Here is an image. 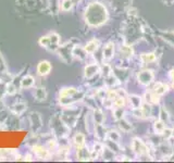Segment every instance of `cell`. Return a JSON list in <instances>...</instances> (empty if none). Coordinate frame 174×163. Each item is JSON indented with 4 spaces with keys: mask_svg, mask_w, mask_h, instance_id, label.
I'll list each match as a JSON object with an SVG mask.
<instances>
[{
    "mask_svg": "<svg viewBox=\"0 0 174 163\" xmlns=\"http://www.w3.org/2000/svg\"><path fill=\"white\" fill-rule=\"evenodd\" d=\"M98 46H99V41L96 40V39H92V40L88 41L85 46V50H86L87 53H94L96 52V50L98 49Z\"/></svg>",
    "mask_w": 174,
    "mask_h": 163,
    "instance_id": "obj_15",
    "label": "cell"
},
{
    "mask_svg": "<svg viewBox=\"0 0 174 163\" xmlns=\"http://www.w3.org/2000/svg\"><path fill=\"white\" fill-rule=\"evenodd\" d=\"M8 72V68H7V64H5V61L3 59V56L0 51V75L2 74H7Z\"/></svg>",
    "mask_w": 174,
    "mask_h": 163,
    "instance_id": "obj_22",
    "label": "cell"
},
{
    "mask_svg": "<svg viewBox=\"0 0 174 163\" xmlns=\"http://www.w3.org/2000/svg\"><path fill=\"white\" fill-rule=\"evenodd\" d=\"M172 75H173V79H174V71H172Z\"/></svg>",
    "mask_w": 174,
    "mask_h": 163,
    "instance_id": "obj_39",
    "label": "cell"
},
{
    "mask_svg": "<svg viewBox=\"0 0 174 163\" xmlns=\"http://www.w3.org/2000/svg\"><path fill=\"white\" fill-rule=\"evenodd\" d=\"M33 152L39 159H47L49 157V149L41 145H35L33 146Z\"/></svg>",
    "mask_w": 174,
    "mask_h": 163,
    "instance_id": "obj_8",
    "label": "cell"
},
{
    "mask_svg": "<svg viewBox=\"0 0 174 163\" xmlns=\"http://www.w3.org/2000/svg\"><path fill=\"white\" fill-rule=\"evenodd\" d=\"M113 51H114L113 43H108L107 46H105V48H103V59L105 60L111 59L112 56H113Z\"/></svg>",
    "mask_w": 174,
    "mask_h": 163,
    "instance_id": "obj_18",
    "label": "cell"
},
{
    "mask_svg": "<svg viewBox=\"0 0 174 163\" xmlns=\"http://www.w3.org/2000/svg\"><path fill=\"white\" fill-rule=\"evenodd\" d=\"M120 127L122 128L123 130H125V132H127V130L130 129V125L128 124L126 121H121V123H120Z\"/></svg>",
    "mask_w": 174,
    "mask_h": 163,
    "instance_id": "obj_32",
    "label": "cell"
},
{
    "mask_svg": "<svg viewBox=\"0 0 174 163\" xmlns=\"http://www.w3.org/2000/svg\"><path fill=\"white\" fill-rule=\"evenodd\" d=\"M166 89H168V86H166V85L158 83L155 87V94L160 96V95H162V94H164V92L166 91Z\"/></svg>",
    "mask_w": 174,
    "mask_h": 163,
    "instance_id": "obj_21",
    "label": "cell"
},
{
    "mask_svg": "<svg viewBox=\"0 0 174 163\" xmlns=\"http://www.w3.org/2000/svg\"><path fill=\"white\" fill-rule=\"evenodd\" d=\"M73 0H62V2L60 5V8L62 11H70L73 7Z\"/></svg>",
    "mask_w": 174,
    "mask_h": 163,
    "instance_id": "obj_20",
    "label": "cell"
},
{
    "mask_svg": "<svg viewBox=\"0 0 174 163\" xmlns=\"http://www.w3.org/2000/svg\"><path fill=\"white\" fill-rule=\"evenodd\" d=\"M153 78V74L150 72V71H141L140 73L138 74V79L141 84L147 85L149 84L150 82Z\"/></svg>",
    "mask_w": 174,
    "mask_h": 163,
    "instance_id": "obj_11",
    "label": "cell"
},
{
    "mask_svg": "<svg viewBox=\"0 0 174 163\" xmlns=\"http://www.w3.org/2000/svg\"><path fill=\"white\" fill-rule=\"evenodd\" d=\"M141 60H143L145 63H151L153 62V61H156V56L153 53L143 54V56H141Z\"/></svg>",
    "mask_w": 174,
    "mask_h": 163,
    "instance_id": "obj_24",
    "label": "cell"
},
{
    "mask_svg": "<svg viewBox=\"0 0 174 163\" xmlns=\"http://www.w3.org/2000/svg\"><path fill=\"white\" fill-rule=\"evenodd\" d=\"M51 128L53 129L56 135H59L61 137L66 135V132L69 130L64 121L60 119L59 117H54L53 119H51Z\"/></svg>",
    "mask_w": 174,
    "mask_h": 163,
    "instance_id": "obj_3",
    "label": "cell"
},
{
    "mask_svg": "<svg viewBox=\"0 0 174 163\" xmlns=\"http://www.w3.org/2000/svg\"><path fill=\"white\" fill-rule=\"evenodd\" d=\"M34 84H35V78L32 75H25L20 82V87L22 89H27L34 86Z\"/></svg>",
    "mask_w": 174,
    "mask_h": 163,
    "instance_id": "obj_10",
    "label": "cell"
},
{
    "mask_svg": "<svg viewBox=\"0 0 174 163\" xmlns=\"http://www.w3.org/2000/svg\"><path fill=\"white\" fill-rule=\"evenodd\" d=\"M141 111H143L144 117H149L150 112H151V108H150L149 104H145V106L141 107Z\"/></svg>",
    "mask_w": 174,
    "mask_h": 163,
    "instance_id": "obj_28",
    "label": "cell"
},
{
    "mask_svg": "<svg viewBox=\"0 0 174 163\" xmlns=\"http://www.w3.org/2000/svg\"><path fill=\"white\" fill-rule=\"evenodd\" d=\"M77 158H79V160H82V161L88 160V159L90 158L89 152L87 151V149L84 146L79 147V148H77Z\"/></svg>",
    "mask_w": 174,
    "mask_h": 163,
    "instance_id": "obj_17",
    "label": "cell"
},
{
    "mask_svg": "<svg viewBox=\"0 0 174 163\" xmlns=\"http://www.w3.org/2000/svg\"><path fill=\"white\" fill-rule=\"evenodd\" d=\"M27 109V104L25 102H22V101H19V102H15L14 104H12L11 107V111L12 113H14L15 115H20Z\"/></svg>",
    "mask_w": 174,
    "mask_h": 163,
    "instance_id": "obj_12",
    "label": "cell"
},
{
    "mask_svg": "<svg viewBox=\"0 0 174 163\" xmlns=\"http://www.w3.org/2000/svg\"><path fill=\"white\" fill-rule=\"evenodd\" d=\"M98 72H99V66H98V64L92 63V64H88L85 66L84 75L86 78H92V76H95Z\"/></svg>",
    "mask_w": 174,
    "mask_h": 163,
    "instance_id": "obj_9",
    "label": "cell"
},
{
    "mask_svg": "<svg viewBox=\"0 0 174 163\" xmlns=\"http://www.w3.org/2000/svg\"><path fill=\"white\" fill-rule=\"evenodd\" d=\"M28 120H30L31 128L34 133H37L43 127V117L38 112H32L28 117Z\"/></svg>",
    "mask_w": 174,
    "mask_h": 163,
    "instance_id": "obj_4",
    "label": "cell"
},
{
    "mask_svg": "<svg viewBox=\"0 0 174 163\" xmlns=\"http://www.w3.org/2000/svg\"><path fill=\"white\" fill-rule=\"evenodd\" d=\"M5 91L7 94H9L10 96H13L16 94V87L13 83H8L7 84V87H5Z\"/></svg>",
    "mask_w": 174,
    "mask_h": 163,
    "instance_id": "obj_25",
    "label": "cell"
},
{
    "mask_svg": "<svg viewBox=\"0 0 174 163\" xmlns=\"http://www.w3.org/2000/svg\"><path fill=\"white\" fill-rule=\"evenodd\" d=\"M109 137H110V139H113L114 141H117L118 139L120 138V136L117 134V132H110V134H109Z\"/></svg>",
    "mask_w": 174,
    "mask_h": 163,
    "instance_id": "obj_33",
    "label": "cell"
},
{
    "mask_svg": "<svg viewBox=\"0 0 174 163\" xmlns=\"http://www.w3.org/2000/svg\"><path fill=\"white\" fill-rule=\"evenodd\" d=\"M115 97H117V92L113 91V90H109V91H108V98H109V99L113 100Z\"/></svg>",
    "mask_w": 174,
    "mask_h": 163,
    "instance_id": "obj_35",
    "label": "cell"
},
{
    "mask_svg": "<svg viewBox=\"0 0 174 163\" xmlns=\"http://www.w3.org/2000/svg\"><path fill=\"white\" fill-rule=\"evenodd\" d=\"M49 39V45H48V50L49 51H56L59 48L60 43V36L58 35L57 33H50L48 35Z\"/></svg>",
    "mask_w": 174,
    "mask_h": 163,
    "instance_id": "obj_7",
    "label": "cell"
},
{
    "mask_svg": "<svg viewBox=\"0 0 174 163\" xmlns=\"http://www.w3.org/2000/svg\"><path fill=\"white\" fill-rule=\"evenodd\" d=\"M72 56L79 60H84L87 57V52L85 50V48H82V47H73L72 49Z\"/></svg>",
    "mask_w": 174,
    "mask_h": 163,
    "instance_id": "obj_13",
    "label": "cell"
},
{
    "mask_svg": "<svg viewBox=\"0 0 174 163\" xmlns=\"http://www.w3.org/2000/svg\"><path fill=\"white\" fill-rule=\"evenodd\" d=\"M2 160H3V155H0V161H2Z\"/></svg>",
    "mask_w": 174,
    "mask_h": 163,
    "instance_id": "obj_38",
    "label": "cell"
},
{
    "mask_svg": "<svg viewBox=\"0 0 174 163\" xmlns=\"http://www.w3.org/2000/svg\"><path fill=\"white\" fill-rule=\"evenodd\" d=\"M52 69L51 63L47 61V60H44V61H40L37 65V74L40 76H46L50 73V71Z\"/></svg>",
    "mask_w": 174,
    "mask_h": 163,
    "instance_id": "obj_6",
    "label": "cell"
},
{
    "mask_svg": "<svg viewBox=\"0 0 174 163\" xmlns=\"http://www.w3.org/2000/svg\"><path fill=\"white\" fill-rule=\"evenodd\" d=\"M70 46H71V45L66 43V45H63V46H59V48L57 49L60 59L62 60L63 62H65V63H70L71 62L72 49H73V47H70Z\"/></svg>",
    "mask_w": 174,
    "mask_h": 163,
    "instance_id": "obj_5",
    "label": "cell"
},
{
    "mask_svg": "<svg viewBox=\"0 0 174 163\" xmlns=\"http://www.w3.org/2000/svg\"><path fill=\"white\" fill-rule=\"evenodd\" d=\"M121 51H122L124 54H126V56H132L133 50H132V48L128 46H123L122 48H121Z\"/></svg>",
    "mask_w": 174,
    "mask_h": 163,
    "instance_id": "obj_31",
    "label": "cell"
},
{
    "mask_svg": "<svg viewBox=\"0 0 174 163\" xmlns=\"http://www.w3.org/2000/svg\"><path fill=\"white\" fill-rule=\"evenodd\" d=\"M130 102L135 108H139V106H140V100L138 97H130Z\"/></svg>",
    "mask_w": 174,
    "mask_h": 163,
    "instance_id": "obj_30",
    "label": "cell"
},
{
    "mask_svg": "<svg viewBox=\"0 0 174 163\" xmlns=\"http://www.w3.org/2000/svg\"><path fill=\"white\" fill-rule=\"evenodd\" d=\"M83 96L84 94L82 91H79V89H76L75 87H64L60 90L59 101L62 106L69 107L72 103L79 101Z\"/></svg>",
    "mask_w": 174,
    "mask_h": 163,
    "instance_id": "obj_2",
    "label": "cell"
},
{
    "mask_svg": "<svg viewBox=\"0 0 174 163\" xmlns=\"http://www.w3.org/2000/svg\"><path fill=\"white\" fill-rule=\"evenodd\" d=\"M162 133H163V136H164L166 138H168V137L172 136V130L171 129H166V128H164V130H163Z\"/></svg>",
    "mask_w": 174,
    "mask_h": 163,
    "instance_id": "obj_36",
    "label": "cell"
},
{
    "mask_svg": "<svg viewBox=\"0 0 174 163\" xmlns=\"http://www.w3.org/2000/svg\"><path fill=\"white\" fill-rule=\"evenodd\" d=\"M155 129L157 130L158 133H162L164 130V124H163L162 121H159V122L155 123Z\"/></svg>",
    "mask_w": 174,
    "mask_h": 163,
    "instance_id": "obj_27",
    "label": "cell"
},
{
    "mask_svg": "<svg viewBox=\"0 0 174 163\" xmlns=\"http://www.w3.org/2000/svg\"><path fill=\"white\" fill-rule=\"evenodd\" d=\"M113 104L117 108H121V107H123L124 106V98H122V97H115L113 99Z\"/></svg>",
    "mask_w": 174,
    "mask_h": 163,
    "instance_id": "obj_26",
    "label": "cell"
},
{
    "mask_svg": "<svg viewBox=\"0 0 174 163\" xmlns=\"http://www.w3.org/2000/svg\"><path fill=\"white\" fill-rule=\"evenodd\" d=\"M108 19L105 5L99 2H92L86 9L85 20L90 26H100Z\"/></svg>",
    "mask_w": 174,
    "mask_h": 163,
    "instance_id": "obj_1",
    "label": "cell"
},
{
    "mask_svg": "<svg viewBox=\"0 0 174 163\" xmlns=\"http://www.w3.org/2000/svg\"><path fill=\"white\" fill-rule=\"evenodd\" d=\"M34 97L37 101H44L46 100L47 98V91L44 87H38L35 89V94H34Z\"/></svg>",
    "mask_w": 174,
    "mask_h": 163,
    "instance_id": "obj_14",
    "label": "cell"
},
{
    "mask_svg": "<svg viewBox=\"0 0 174 163\" xmlns=\"http://www.w3.org/2000/svg\"><path fill=\"white\" fill-rule=\"evenodd\" d=\"M101 72H102V75L103 76H109L110 75V72H111V69H110V66H109L108 64H105L102 66V69H101Z\"/></svg>",
    "mask_w": 174,
    "mask_h": 163,
    "instance_id": "obj_29",
    "label": "cell"
},
{
    "mask_svg": "<svg viewBox=\"0 0 174 163\" xmlns=\"http://www.w3.org/2000/svg\"><path fill=\"white\" fill-rule=\"evenodd\" d=\"M133 149L136 153L141 155V153H144V152L146 151V146L143 144V141L141 140H139V139H135V140L133 141Z\"/></svg>",
    "mask_w": 174,
    "mask_h": 163,
    "instance_id": "obj_16",
    "label": "cell"
},
{
    "mask_svg": "<svg viewBox=\"0 0 174 163\" xmlns=\"http://www.w3.org/2000/svg\"><path fill=\"white\" fill-rule=\"evenodd\" d=\"M94 119H95V122L97 124H102L103 122V114L100 110H96L94 112Z\"/></svg>",
    "mask_w": 174,
    "mask_h": 163,
    "instance_id": "obj_23",
    "label": "cell"
},
{
    "mask_svg": "<svg viewBox=\"0 0 174 163\" xmlns=\"http://www.w3.org/2000/svg\"><path fill=\"white\" fill-rule=\"evenodd\" d=\"M168 119V113L164 111V109H161V120L164 121V120Z\"/></svg>",
    "mask_w": 174,
    "mask_h": 163,
    "instance_id": "obj_37",
    "label": "cell"
},
{
    "mask_svg": "<svg viewBox=\"0 0 174 163\" xmlns=\"http://www.w3.org/2000/svg\"><path fill=\"white\" fill-rule=\"evenodd\" d=\"M172 136H173V137H174V129L172 130Z\"/></svg>",
    "mask_w": 174,
    "mask_h": 163,
    "instance_id": "obj_40",
    "label": "cell"
},
{
    "mask_svg": "<svg viewBox=\"0 0 174 163\" xmlns=\"http://www.w3.org/2000/svg\"><path fill=\"white\" fill-rule=\"evenodd\" d=\"M74 144H75V146L79 148V147H82V146H84L85 145V136L83 135V134L79 133V134H76L75 136H74Z\"/></svg>",
    "mask_w": 174,
    "mask_h": 163,
    "instance_id": "obj_19",
    "label": "cell"
},
{
    "mask_svg": "<svg viewBox=\"0 0 174 163\" xmlns=\"http://www.w3.org/2000/svg\"><path fill=\"white\" fill-rule=\"evenodd\" d=\"M122 117H123V111H122V109H119V110H117V111H115V119L121 120Z\"/></svg>",
    "mask_w": 174,
    "mask_h": 163,
    "instance_id": "obj_34",
    "label": "cell"
}]
</instances>
